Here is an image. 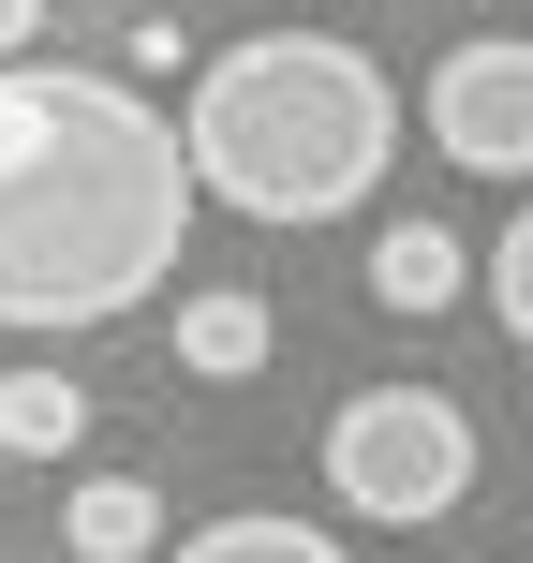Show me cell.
I'll use <instances>...</instances> for the list:
<instances>
[{
  "instance_id": "6da1fadb",
  "label": "cell",
  "mask_w": 533,
  "mask_h": 563,
  "mask_svg": "<svg viewBox=\"0 0 533 563\" xmlns=\"http://www.w3.org/2000/svg\"><path fill=\"white\" fill-rule=\"evenodd\" d=\"M193 238V148L119 75L0 59V327H119Z\"/></svg>"
},
{
  "instance_id": "7a4b0ae2",
  "label": "cell",
  "mask_w": 533,
  "mask_h": 563,
  "mask_svg": "<svg viewBox=\"0 0 533 563\" xmlns=\"http://www.w3.org/2000/svg\"><path fill=\"white\" fill-rule=\"evenodd\" d=\"M178 148H193V194L237 223H341L400 148V89L341 30H253L193 75Z\"/></svg>"
},
{
  "instance_id": "3957f363",
  "label": "cell",
  "mask_w": 533,
  "mask_h": 563,
  "mask_svg": "<svg viewBox=\"0 0 533 563\" xmlns=\"http://www.w3.org/2000/svg\"><path fill=\"white\" fill-rule=\"evenodd\" d=\"M326 489L356 519H459V489H475V416H459L445 386H356L326 416Z\"/></svg>"
},
{
  "instance_id": "277c9868",
  "label": "cell",
  "mask_w": 533,
  "mask_h": 563,
  "mask_svg": "<svg viewBox=\"0 0 533 563\" xmlns=\"http://www.w3.org/2000/svg\"><path fill=\"white\" fill-rule=\"evenodd\" d=\"M430 148L459 178H533V30H475L430 59Z\"/></svg>"
},
{
  "instance_id": "5b68a950",
  "label": "cell",
  "mask_w": 533,
  "mask_h": 563,
  "mask_svg": "<svg viewBox=\"0 0 533 563\" xmlns=\"http://www.w3.org/2000/svg\"><path fill=\"white\" fill-rule=\"evenodd\" d=\"M178 371H208V386H253V371H267V297H253V282L178 297Z\"/></svg>"
},
{
  "instance_id": "8992f818",
  "label": "cell",
  "mask_w": 533,
  "mask_h": 563,
  "mask_svg": "<svg viewBox=\"0 0 533 563\" xmlns=\"http://www.w3.org/2000/svg\"><path fill=\"white\" fill-rule=\"evenodd\" d=\"M459 267H475V253H459L445 223H386V238H370V311H415V327H430V311H459Z\"/></svg>"
},
{
  "instance_id": "52a82bcc",
  "label": "cell",
  "mask_w": 533,
  "mask_h": 563,
  "mask_svg": "<svg viewBox=\"0 0 533 563\" xmlns=\"http://www.w3.org/2000/svg\"><path fill=\"white\" fill-rule=\"evenodd\" d=\"M59 534H75V563H148L164 549V489L148 475H89L75 505H59Z\"/></svg>"
},
{
  "instance_id": "ba28073f",
  "label": "cell",
  "mask_w": 533,
  "mask_h": 563,
  "mask_svg": "<svg viewBox=\"0 0 533 563\" xmlns=\"http://www.w3.org/2000/svg\"><path fill=\"white\" fill-rule=\"evenodd\" d=\"M89 445V386L75 371H15L0 386V460H75Z\"/></svg>"
},
{
  "instance_id": "9c48e42d",
  "label": "cell",
  "mask_w": 533,
  "mask_h": 563,
  "mask_svg": "<svg viewBox=\"0 0 533 563\" xmlns=\"http://www.w3.org/2000/svg\"><path fill=\"white\" fill-rule=\"evenodd\" d=\"M164 563H341V534H311V519H208Z\"/></svg>"
},
{
  "instance_id": "30bf717a",
  "label": "cell",
  "mask_w": 533,
  "mask_h": 563,
  "mask_svg": "<svg viewBox=\"0 0 533 563\" xmlns=\"http://www.w3.org/2000/svg\"><path fill=\"white\" fill-rule=\"evenodd\" d=\"M489 311H504V341L533 356V194H519V223L489 238Z\"/></svg>"
},
{
  "instance_id": "8fae6325",
  "label": "cell",
  "mask_w": 533,
  "mask_h": 563,
  "mask_svg": "<svg viewBox=\"0 0 533 563\" xmlns=\"http://www.w3.org/2000/svg\"><path fill=\"white\" fill-rule=\"evenodd\" d=\"M30 30H45V0H0V59H15V45H30Z\"/></svg>"
}]
</instances>
